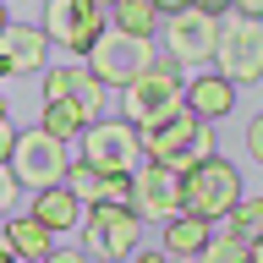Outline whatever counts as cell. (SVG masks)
Returning a JSON list of instances; mask_svg holds the SVG:
<instances>
[{
	"mask_svg": "<svg viewBox=\"0 0 263 263\" xmlns=\"http://www.w3.org/2000/svg\"><path fill=\"white\" fill-rule=\"evenodd\" d=\"M104 28H110V11H99L93 0H49L44 6V39L66 44L71 55H88Z\"/></svg>",
	"mask_w": 263,
	"mask_h": 263,
	"instance_id": "30bf717a",
	"label": "cell"
},
{
	"mask_svg": "<svg viewBox=\"0 0 263 263\" xmlns=\"http://www.w3.org/2000/svg\"><path fill=\"white\" fill-rule=\"evenodd\" d=\"M132 214L137 219H176L181 214V176H170L164 164H143L132 170Z\"/></svg>",
	"mask_w": 263,
	"mask_h": 263,
	"instance_id": "8fae6325",
	"label": "cell"
},
{
	"mask_svg": "<svg viewBox=\"0 0 263 263\" xmlns=\"http://www.w3.org/2000/svg\"><path fill=\"white\" fill-rule=\"evenodd\" d=\"M181 104H186V77H181V66L170 61V55H159L143 77H132L126 88H121V110H126V121L137 132L164 121V115H176Z\"/></svg>",
	"mask_w": 263,
	"mask_h": 263,
	"instance_id": "7a4b0ae2",
	"label": "cell"
},
{
	"mask_svg": "<svg viewBox=\"0 0 263 263\" xmlns=\"http://www.w3.org/2000/svg\"><path fill=\"white\" fill-rule=\"evenodd\" d=\"M77 104H82V115H88V121H99V115H104V88H99V82H88V88L77 93Z\"/></svg>",
	"mask_w": 263,
	"mask_h": 263,
	"instance_id": "603a6c76",
	"label": "cell"
},
{
	"mask_svg": "<svg viewBox=\"0 0 263 263\" xmlns=\"http://www.w3.org/2000/svg\"><path fill=\"white\" fill-rule=\"evenodd\" d=\"M137 263H170L164 252H137Z\"/></svg>",
	"mask_w": 263,
	"mask_h": 263,
	"instance_id": "f546056e",
	"label": "cell"
},
{
	"mask_svg": "<svg viewBox=\"0 0 263 263\" xmlns=\"http://www.w3.org/2000/svg\"><path fill=\"white\" fill-rule=\"evenodd\" d=\"M219 236H230V241H258L263 236V197H236V209L219 214Z\"/></svg>",
	"mask_w": 263,
	"mask_h": 263,
	"instance_id": "ac0fdd59",
	"label": "cell"
},
{
	"mask_svg": "<svg viewBox=\"0 0 263 263\" xmlns=\"http://www.w3.org/2000/svg\"><path fill=\"white\" fill-rule=\"evenodd\" d=\"M214 44H219V16L197 11V6H181V11L164 16V44L159 49L176 66H209Z\"/></svg>",
	"mask_w": 263,
	"mask_h": 263,
	"instance_id": "9c48e42d",
	"label": "cell"
},
{
	"mask_svg": "<svg viewBox=\"0 0 263 263\" xmlns=\"http://www.w3.org/2000/svg\"><path fill=\"white\" fill-rule=\"evenodd\" d=\"M6 28H11V16H6V0H0V33H6Z\"/></svg>",
	"mask_w": 263,
	"mask_h": 263,
	"instance_id": "1f68e13d",
	"label": "cell"
},
{
	"mask_svg": "<svg viewBox=\"0 0 263 263\" xmlns=\"http://www.w3.org/2000/svg\"><path fill=\"white\" fill-rule=\"evenodd\" d=\"M236 197H241V170L219 154H209L203 164H192L186 176H181V214H197V219H219L225 209H236Z\"/></svg>",
	"mask_w": 263,
	"mask_h": 263,
	"instance_id": "277c9868",
	"label": "cell"
},
{
	"mask_svg": "<svg viewBox=\"0 0 263 263\" xmlns=\"http://www.w3.org/2000/svg\"><path fill=\"white\" fill-rule=\"evenodd\" d=\"M6 121H11V110H6V99H0V126H6Z\"/></svg>",
	"mask_w": 263,
	"mask_h": 263,
	"instance_id": "d6a6232c",
	"label": "cell"
},
{
	"mask_svg": "<svg viewBox=\"0 0 263 263\" xmlns=\"http://www.w3.org/2000/svg\"><path fill=\"white\" fill-rule=\"evenodd\" d=\"M88 82H93V71H88L82 61H71V66H44V93H49V99H77Z\"/></svg>",
	"mask_w": 263,
	"mask_h": 263,
	"instance_id": "ffe728a7",
	"label": "cell"
},
{
	"mask_svg": "<svg viewBox=\"0 0 263 263\" xmlns=\"http://www.w3.org/2000/svg\"><path fill=\"white\" fill-rule=\"evenodd\" d=\"M186 110L197 115V121H219V115H230L236 110V88H230L225 77H197V82H186Z\"/></svg>",
	"mask_w": 263,
	"mask_h": 263,
	"instance_id": "9a60e30c",
	"label": "cell"
},
{
	"mask_svg": "<svg viewBox=\"0 0 263 263\" xmlns=\"http://www.w3.org/2000/svg\"><path fill=\"white\" fill-rule=\"evenodd\" d=\"M11 143H16V126H11V121H6V126H0V159L11 154Z\"/></svg>",
	"mask_w": 263,
	"mask_h": 263,
	"instance_id": "83f0119b",
	"label": "cell"
},
{
	"mask_svg": "<svg viewBox=\"0 0 263 263\" xmlns=\"http://www.w3.org/2000/svg\"><path fill=\"white\" fill-rule=\"evenodd\" d=\"M28 214H33L44 230H55V236H61V230H77V219H82V197L61 181V186H44V192H33Z\"/></svg>",
	"mask_w": 263,
	"mask_h": 263,
	"instance_id": "4fadbf2b",
	"label": "cell"
},
{
	"mask_svg": "<svg viewBox=\"0 0 263 263\" xmlns=\"http://www.w3.org/2000/svg\"><path fill=\"white\" fill-rule=\"evenodd\" d=\"M170 263H197V258H170Z\"/></svg>",
	"mask_w": 263,
	"mask_h": 263,
	"instance_id": "e575fe53",
	"label": "cell"
},
{
	"mask_svg": "<svg viewBox=\"0 0 263 263\" xmlns=\"http://www.w3.org/2000/svg\"><path fill=\"white\" fill-rule=\"evenodd\" d=\"M214 77H225L230 88L263 77V22L252 16H219V44H214Z\"/></svg>",
	"mask_w": 263,
	"mask_h": 263,
	"instance_id": "8992f818",
	"label": "cell"
},
{
	"mask_svg": "<svg viewBox=\"0 0 263 263\" xmlns=\"http://www.w3.org/2000/svg\"><path fill=\"white\" fill-rule=\"evenodd\" d=\"M39 126H44L49 137L71 143V137L88 126V115H82V104H77V99H44V110H39Z\"/></svg>",
	"mask_w": 263,
	"mask_h": 263,
	"instance_id": "d6986e66",
	"label": "cell"
},
{
	"mask_svg": "<svg viewBox=\"0 0 263 263\" xmlns=\"http://www.w3.org/2000/svg\"><path fill=\"white\" fill-rule=\"evenodd\" d=\"M0 263H16V252H11V247H6V241H0Z\"/></svg>",
	"mask_w": 263,
	"mask_h": 263,
	"instance_id": "4dcf8cb0",
	"label": "cell"
},
{
	"mask_svg": "<svg viewBox=\"0 0 263 263\" xmlns=\"http://www.w3.org/2000/svg\"><path fill=\"white\" fill-rule=\"evenodd\" d=\"M137 148H143L148 164H164L170 176H186L192 164H203L214 154V132H209V121H197V115L181 104L176 115H164V121L137 132Z\"/></svg>",
	"mask_w": 263,
	"mask_h": 263,
	"instance_id": "6da1fadb",
	"label": "cell"
},
{
	"mask_svg": "<svg viewBox=\"0 0 263 263\" xmlns=\"http://www.w3.org/2000/svg\"><path fill=\"white\" fill-rule=\"evenodd\" d=\"M0 77H11V71H6V61H0Z\"/></svg>",
	"mask_w": 263,
	"mask_h": 263,
	"instance_id": "d590c367",
	"label": "cell"
},
{
	"mask_svg": "<svg viewBox=\"0 0 263 263\" xmlns=\"http://www.w3.org/2000/svg\"><path fill=\"white\" fill-rule=\"evenodd\" d=\"M0 241L11 247L22 263H44V258H49V247H55V230H44L39 219H33V214H11Z\"/></svg>",
	"mask_w": 263,
	"mask_h": 263,
	"instance_id": "5bb4252c",
	"label": "cell"
},
{
	"mask_svg": "<svg viewBox=\"0 0 263 263\" xmlns=\"http://www.w3.org/2000/svg\"><path fill=\"white\" fill-rule=\"evenodd\" d=\"M16 263H22V258H16Z\"/></svg>",
	"mask_w": 263,
	"mask_h": 263,
	"instance_id": "8d00e7d4",
	"label": "cell"
},
{
	"mask_svg": "<svg viewBox=\"0 0 263 263\" xmlns=\"http://www.w3.org/2000/svg\"><path fill=\"white\" fill-rule=\"evenodd\" d=\"M16 192H22V186H16V176H11V164L0 159V219H6V214H11V203H16Z\"/></svg>",
	"mask_w": 263,
	"mask_h": 263,
	"instance_id": "7402d4cb",
	"label": "cell"
},
{
	"mask_svg": "<svg viewBox=\"0 0 263 263\" xmlns=\"http://www.w3.org/2000/svg\"><path fill=\"white\" fill-rule=\"evenodd\" d=\"M247 148H252V159H263V121L247 126Z\"/></svg>",
	"mask_w": 263,
	"mask_h": 263,
	"instance_id": "484cf974",
	"label": "cell"
},
{
	"mask_svg": "<svg viewBox=\"0 0 263 263\" xmlns=\"http://www.w3.org/2000/svg\"><path fill=\"white\" fill-rule=\"evenodd\" d=\"M0 61L11 77H33V71H44L49 66V39L44 28H33V22H11V28L0 33Z\"/></svg>",
	"mask_w": 263,
	"mask_h": 263,
	"instance_id": "7c38bea8",
	"label": "cell"
},
{
	"mask_svg": "<svg viewBox=\"0 0 263 263\" xmlns=\"http://www.w3.org/2000/svg\"><path fill=\"white\" fill-rule=\"evenodd\" d=\"M44 263H88V252H77V247H49Z\"/></svg>",
	"mask_w": 263,
	"mask_h": 263,
	"instance_id": "cb8c5ba5",
	"label": "cell"
},
{
	"mask_svg": "<svg viewBox=\"0 0 263 263\" xmlns=\"http://www.w3.org/2000/svg\"><path fill=\"white\" fill-rule=\"evenodd\" d=\"M77 137H82V164L99 170V176H126V170H137V159H143L137 126H132V121L99 115V121H88V126L77 132Z\"/></svg>",
	"mask_w": 263,
	"mask_h": 263,
	"instance_id": "ba28073f",
	"label": "cell"
},
{
	"mask_svg": "<svg viewBox=\"0 0 263 263\" xmlns=\"http://www.w3.org/2000/svg\"><path fill=\"white\" fill-rule=\"evenodd\" d=\"M192 6H197V11H209V16H225L230 11V0H192Z\"/></svg>",
	"mask_w": 263,
	"mask_h": 263,
	"instance_id": "4316f807",
	"label": "cell"
},
{
	"mask_svg": "<svg viewBox=\"0 0 263 263\" xmlns=\"http://www.w3.org/2000/svg\"><path fill=\"white\" fill-rule=\"evenodd\" d=\"M181 6H192V0H154V11H159V16H170V11H181Z\"/></svg>",
	"mask_w": 263,
	"mask_h": 263,
	"instance_id": "f1b7e54d",
	"label": "cell"
},
{
	"mask_svg": "<svg viewBox=\"0 0 263 263\" xmlns=\"http://www.w3.org/2000/svg\"><path fill=\"white\" fill-rule=\"evenodd\" d=\"M214 225L209 219H197V214H176V219H164V258H197L203 247H209Z\"/></svg>",
	"mask_w": 263,
	"mask_h": 263,
	"instance_id": "2e32d148",
	"label": "cell"
},
{
	"mask_svg": "<svg viewBox=\"0 0 263 263\" xmlns=\"http://www.w3.org/2000/svg\"><path fill=\"white\" fill-rule=\"evenodd\" d=\"M263 247L258 241H230V236H209V247L197 252V263H258Z\"/></svg>",
	"mask_w": 263,
	"mask_h": 263,
	"instance_id": "44dd1931",
	"label": "cell"
},
{
	"mask_svg": "<svg viewBox=\"0 0 263 263\" xmlns=\"http://www.w3.org/2000/svg\"><path fill=\"white\" fill-rule=\"evenodd\" d=\"M230 11H236V16H252V22H263V0H230Z\"/></svg>",
	"mask_w": 263,
	"mask_h": 263,
	"instance_id": "d4e9b609",
	"label": "cell"
},
{
	"mask_svg": "<svg viewBox=\"0 0 263 263\" xmlns=\"http://www.w3.org/2000/svg\"><path fill=\"white\" fill-rule=\"evenodd\" d=\"M6 164H11L16 186H28V192H44V186H61L66 170H71V154H66L61 137H49L44 126H28L16 132L11 154H6Z\"/></svg>",
	"mask_w": 263,
	"mask_h": 263,
	"instance_id": "52a82bcc",
	"label": "cell"
},
{
	"mask_svg": "<svg viewBox=\"0 0 263 263\" xmlns=\"http://www.w3.org/2000/svg\"><path fill=\"white\" fill-rule=\"evenodd\" d=\"M164 16L154 11V0H115L110 6V28L115 33H132V39H154Z\"/></svg>",
	"mask_w": 263,
	"mask_h": 263,
	"instance_id": "e0dca14e",
	"label": "cell"
},
{
	"mask_svg": "<svg viewBox=\"0 0 263 263\" xmlns=\"http://www.w3.org/2000/svg\"><path fill=\"white\" fill-rule=\"evenodd\" d=\"M164 49L154 44V39H132V33H115V28H104L93 39V49L82 55V66L93 71V82L99 88H126L132 77H143L148 66L159 61Z\"/></svg>",
	"mask_w": 263,
	"mask_h": 263,
	"instance_id": "3957f363",
	"label": "cell"
},
{
	"mask_svg": "<svg viewBox=\"0 0 263 263\" xmlns=\"http://www.w3.org/2000/svg\"><path fill=\"white\" fill-rule=\"evenodd\" d=\"M77 230H82V252H93L99 263H121V258L137 252L143 219L132 214V203H88Z\"/></svg>",
	"mask_w": 263,
	"mask_h": 263,
	"instance_id": "5b68a950",
	"label": "cell"
},
{
	"mask_svg": "<svg viewBox=\"0 0 263 263\" xmlns=\"http://www.w3.org/2000/svg\"><path fill=\"white\" fill-rule=\"evenodd\" d=\"M93 6H99V11H110V6H115V0H93Z\"/></svg>",
	"mask_w": 263,
	"mask_h": 263,
	"instance_id": "836d02e7",
	"label": "cell"
}]
</instances>
